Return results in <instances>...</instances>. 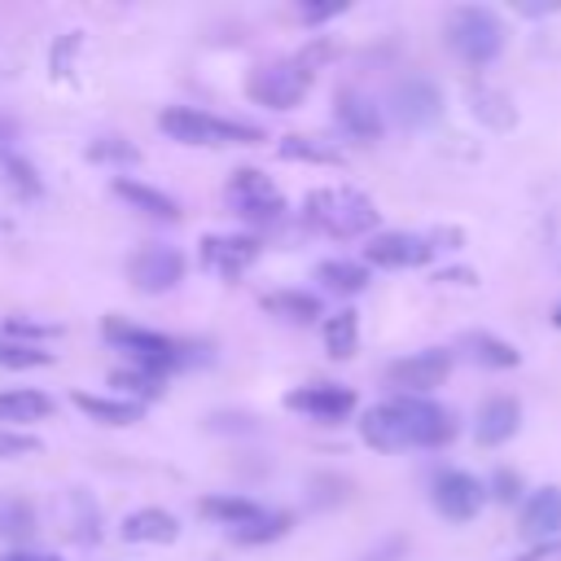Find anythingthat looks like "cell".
<instances>
[{
    "instance_id": "1",
    "label": "cell",
    "mask_w": 561,
    "mask_h": 561,
    "mask_svg": "<svg viewBox=\"0 0 561 561\" xmlns=\"http://www.w3.org/2000/svg\"><path fill=\"white\" fill-rule=\"evenodd\" d=\"M359 434L377 451H403V447H443L456 434V421L447 408L421 394H394L386 403H373L359 421Z\"/></svg>"
},
{
    "instance_id": "2",
    "label": "cell",
    "mask_w": 561,
    "mask_h": 561,
    "mask_svg": "<svg viewBox=\"0 0 561 561\" xmlns=\"http://www.w3.org/2000/svg\"><path fill=\"white\" fill-rule=\"evenodd\" d=\"M302 219L329 237H368L377 228V206L359 188H316L302 202Z\"/></svg>"
},
{
    "instance_id": "3",
    "label": "cell",
    "mask_w": 561,
    "mask_h": 561,
    "mask_svg": "<svg viewBox=\"0 0 561 561\" xmlns=\"http://www.w3.org/2000/svg\"><path fill=\"white\" fill-rule=\"evenodd\" d=\"M158 127L180 140V145H254L263 131L237 118H219L206 110H188V105H171L158 114Z\"/></svg>"
},
{
    "instance_id": "4",
    "label": "cell",
    "mask_w": 561,
    "mask_h": 561,
    "mask_svg": "<svg viewBox=\"0 0 561 561\" xmlns=\"http://www.w3.org/2000/svg\"><path fill=\"white\" fill-rule=\"evenodd\" d=\"M447 44H451V53L460 61L486 66V61H495L504 53V22L482 4H465V9H456L447 18Z\"/></svg>"
},
{
    "instance_id": "5",
    "label": "cell",
    "mask_w": 561,
    "mask_h": 561,
    "mask_svg": "<svg viewBox=\"0 0 561 561\" xmlns=\"http://www.w3.org/2000/svg\"><path fill=\"white\" fill-rule=\"evenodd\" d=\"M101 333H105L118 351H131V355H136V364H140L145 373H153V377H162V373H171V368L188 364V346H184V342H175V337H167V333H153V329H140V324H127V320H105V324H101Z\"/></svg>"
},
{
    "instance_id": "6",
    "label": "cell",
    "mask_w": 561,
    "mask_h": 561,
    "mask_svg": "<svg viewBox=\"0 0 561 561\" xmlns=\"http://www.w3.org/2000/svg\"><path fill=\"white\" fill-rule=\"evenodd\" d=\"M311 88V70L307 61H272V66H259L250 79H245V92L250 101L267 105V110H294Z\"/></svg>"
},
{
    "instance_id": "7",
    "label": "cell",
    "mask_w": 561,
    "mask_h": 561,
    "mask_svg": "<svg viewBox=\"0 0 561 561\" xmlns=\"http://www.w3.org/2000/svg\"><path fill=\"white\" fill-rule=\"evenodd\" d=\"M224 197H228V206H232L241 219H250V224H272V219H280V210H285V197L276 193V184H272L259 167L232 171Z\"/></svg>"
},
{
    "instance_id": "8",
    "label": "cell",
    "mask_w": 561,
    "mask_h": 561,
    "mask_svg": "<svg viewBox=\"0 0 561 561\" xmlns=\"http://www.w3.org/2000/svg\"><path fill=\"white\" fill-rule=\"evenodd\" d=\"M184 254L175 250V245H145V250H136L131 259H127V276H131V285L136 289H145V294H167V289H175L180 280H184Z\"/></svg>"
},
{
    "instance_id": "9",
    "label": "cell",
    "mask_w": 561,
    "mask_h": 561,
    "mask_svg": "<svg viewBox=\"0 0 561 561\" xmlns=\"http://www.w3.org/2000/svg\"><path fill=\"white\" fill-rule=\"evenodd\" d=\"M447 373H451V351L430 346V351H416V355L394 359V364L386 368V381H390V386H399L403 394H421V399H425V390L443 386V381H447Z\"/></svg>"
},
{
    "instance_id": "10",
    "label": "cell",
    "mask_w": 561,
    "mask_h": 561,
    "mask_svg": "<svg viewBox=\"0 0 561 561\" xmlns=\"http://www.w3.org/2000/svg\"><path fill=\"white\" fill-rule=\"evenodd\" d=\"M430 500L447 522H469V517H478V508L486 500V486L465 469H443L430 486Z\"/></svg>"
},
{
    "instance_id": "11",
    "label": "cell",
    "mask_w": 561,
    "mask_h": 561,
    "mask_svg": "<svg viewBox=\"0 0 561 561\" xmlns=\"http://www.w3.org/2000/svg\"><path fill=\"white\" fill-rule=\"evenodd\" d=\"M390 114L403 123V127H430L438 114H443V92L430 83V79H421V75H408V79H399L394 88H390Z\"/></svg>"
},
{
    "instance_id": "12",
    "label": "cell",
    "mask_w": 561,
    "mask_h": 561,
    "mask_svg": "<svg viewBox=\"0 0 561 561\" xmlns=\"http://www.w3.org/2000/svg\"><path fill=\"white\" fill-rule=\"evenodd\" d=\"M285 408H289V412H302V416H311V421H342V416H351V408H355V390H351V386H337V381H316V386L289 390Z\"/></svg>"
},
{
    "instance_id": "13",
    "label": "cell",
    "mask_w": 561,
    "mask_h": 561,
    "mask_svg": "<svg viewBox=\"0 0 561 561\" xmlns=\"http://www.w3.org/2000/svg\"><path fill=\"white\" fill-rule=\"evenodd\" d=\"M430 254H434L430 237H416V232H381L364 245V259L373 267H421L430 263Z\"/></svg>"
},
{
    "instance_id": "14",
    "label": "cell",
    "mask_w": 561,
    "mask_h": 561,
    "mask_svg": "<svg viewBox=\"0 0 561 561\" xmlns=\"http://www.w3.org/2000/svg\"><path fill=\"white\" fill-rule=\"evenodd\" d=\"M259 259V241L245 232H219V237H202V263L219 276H241L250 263Z\"/></svg>"
},
{
    "instance_id": "15",
    "label": "cell",
    "mask_w": 561,
    "mask_h": 561,
    "mask_svg": "<svg viewBox=\"0 0 561 561\" xmlns=\"http://www.w3.org/2000/svg\"><path fill=\"white\" fill-rule=\"evenodd\" d=\"M517 425H522V403H517L513 394H495V399H486V403L478 408V416H473V438H478L482 447H500V443H508V438L517 434Z\"/></svg>"
},
{
    "instance_id": "16",
    "label": "cell",
    "mask_w": 561,
    "mask_h": 561,
    "mask_svg": "<svg viewBox=\"0 0 561 561\" xmlns=\"http://www.w3.org/2000/svg\"><path fill=\"white\" fill-rule=\"evenodd\" d=\"M517 530H522L530 543L552 539V535L561 530V486H543V491H535V495L526 500V508H522Z\"/></svg>"
},
{
    "instance_id": "17",
    "label": "cell",
    "mask_w": 561,
    "mask_h": 561,
    "mask_svg": "<svg viewBox=\"0 0 561 561\" xmlns=\"http://www.w3.org/2000/svg\"><path fill=\"white\" fill-rule=\"evenodd\" d=\"M114 193H118L131 210H140V215H149V219H158V224H175V219L184 215L171 193H162V188H153V184H140V180H114Z\"/></svg>"
},
{
    "instance_id": "18",
    "label": "cell",
    "mask_w": 561,
    "mask_h": 561,
    "mask_svg": "<svg viewBox=\"0 0 561 561\" xmlns=\"http://www.w3.org/2000/svg\"><path fill=\"white\" fill-rule=\"evenodd\" d=\"M118 535L127 543H175L180 539V522L167 508H136L123 517Z\"/></svg>"
},
{
    "instance_id": "19",
    "label": "cell",
    "mask_w": 561,
    "mask_h": 561,
    "mask_svg": "<svg viewBox=\"0 0 561 561\" xmlns=\"http://www.w3.org/2000/svg\"><path fill=\"white\" fill-rule=\"evenodd\" d=\"M337 127L351 140H377L381 136V110L359 92H337Z\"/></svg>"
},
{
    "instance_id": "20",
    "label": "cell",
    "mask_w": 561,
    "mask_h": 561,
    "mask_svg": "<svg viewBox=\"0 0 561 561\" xmlns=\"http://www.w3.org/2000/svg\"><path fill=\"white\" fill-rule=\"evenodd\" d=\"M75 408L88 412L101 425H136L145 416V408L136 399H105V394H88V390L75 394Z\"/></svg>"
},
{
    "instance_id": "21",
    "label": "cell",
    "mask_w": 561,
    "mask_h": 561,
    "mask_svg": "<svg viewBox=\"0 0 561 561\" xmlns=\"http://www.w3.org/2000/svg\"><path fill=\"white\" fill-rule=\"evenodd\" d=\"M469 110H473V118H482L486 127H495V131H504V127H513L517 123V110H513V101L500 92V88H486V83H473L469 92Z\"/></svg>"
},
{
    "instance_id": "22",
    "label": "cell",
    "mask_w": 561,
    "mask_h": 561,
    "mask_svg": "<svg viewBox=\"0 0 561 561\" xmlns=\"http://www.w3.org/2000/svg\"><path fill=\"white\" fill-rule=\"evenodd\" d=\"M44 416H53V399L44 390H0V421L26 425V421H44Z\"/></svg>"
},
{
    "instance_id": "23",
    "label": "cell",
    "mask_w": 561,
    "mask_h": 561,
    "mask_svg": "<svg viewBox=\"0 0 561 561\" xmlns=\"http://www.w3.org/2000/svg\"><path fill=\"white\" fill-rule=\"evenodd\" d=\"M465 351H469V359L473 364H482V368H517V346L513 342H504V337H495V333H465V342H460Z\"/></svg>"
},
{
    "instance_id": "24",
    "label": "cell",
    "mask_w": 561,
    "mask_h": 561,
    "mask_svg": "<svg viewBox=\"0 0 561 561\" xmlns=\"http://www.w3.org/2000/svg\"><path fill=\"white\" fill-rule=\"evenodd\" d=\"M263 311L285 316V320H294V324H311L324 307H320L316 294H302V289H272V294H263Z\"/></svg>"
},
{
    "instance_id": "25",
    "label": "cell",
    "mask_w": 561,
    "mask_h": 561,
    "mask_svg": "<svg viewBox=\"0 0 561 561\" xmlns=\"http://www.w3.org/2000/svg\"><path fill=\"white\" fill-rule=\"evenodd\" d=\"M359 346V316L355 311H333L324 320V351L333 359H351Z\"/></svg>"
},
{
    "instance_id": "26",
    "label": "cell",
    "mask_w": 561,
    "mask_h": 561,
    "mask_svg": "<svg viewBox=\"0 0 561 561\" xmlns=\"http://www.w3.org/2000/svg\"><path fill=\"white\" fill-rule=\"evenodd\" d=\"M197 513H202V517H219L224 526L237 530V526H245L250 517H259L263 508H259L254 500H245V495H206V500L197 504Z\"/></svg>"
},
{
    "instance_id": "27",
    "label": "cell",
    "mask_w": 561,
    "mask_h": 561,
    "mask_svg": "<svg viewBox=\"0 0 561 561\" xmlns=\"http://www.w3.org/2000/svg\"><path fill=\"white\" fill-rule=\"evenodd\" d=\"M35 535V508L22 495H0V539H31Z\"/></svg>"
},
{
    "instance_id": "28",
    "label": "cell",
    "mask_w": 561,
    "mask_h": 561,
    "mask_svg": "<svg viewBox=\"0 0 561 561\" xmlns=\"http://www.w3.org/2000/svg\"><path fill=\"white\" fill-rule=\"evenodd\" d=\"M316 276L333 289V294H359L368 285V267L364 263H351V259H324L316 267Z\"/></svg>"
},
{
    "instance_id": "29",
    "label": "cell",
    "mask_w": 561,
    "mask_h": 561,
    "mask_svg": "<svg viewBox=\"0 0 561 561\" xmlns=\"http://www.w3.org/2000/svg\"><path fill=\"white\" fill-rule=\"evenodd\" d=\"M289 530V513H259V517H250L245 526H237L232 530V539L237 543H272V539H280Z\"/></svg>"
},
{
    "instance_id": "30",
    "label": "cell",
    "mask_w": 561,
    "mask_h": 561,
    "mask_svg": "<svg viewBox=\"0 0 561 561\" xmlns=\"http://www.w3.org/2000/svg\"><path fill=\"white\" fill-rule=\"evenodd\" d=\"M280 158H298V162H324V167L342 162V153H337V149H329V145L311 140V136H285V140H280Z\"/></svg>"
},
{
    "instance_id": "31",
    "label": "cell",
    "mask_w": 561,
    "mask_h": 561,
    "mask_svg": "<svg viewBox=\"0 0 561 561\" xmlns=\"http://www.w3.org/2000/svg\"><path fill=\"white\" fill-rule=\"evenodd\" d=\"M0 167H4V175H9V184L22 193V197H39V171L26 162V158H18V153H0Z\"/></svg>"
},
{
    "instance_id": "32",
    "label": "cell",
    "mask_w": 561,
    "mask_h": 561,
    "mask_svg": "<svg viewBox=\"0 0 561 561\" xmlns=\"http://www.w3.org/2000/svg\"><path fill=\"white\" fill-rule=\"evenodd\" d=\"M88 158H92V162H136V158H140V149H136V145H127L123 136H101V140H92V145H88Z\"/></svg>"
},
{
    "instance_id": "33",
    "label": "cell",
    "mask_w": 561,
    "mask_h": 561,
    "mask_svg": "<svg viewBox=\"0 0 561 561\" xmlns=\"http://www.w3.org/2000/svg\"><path fill=\"white\" fill-rule=\"evenodd\" d=\"M53 355L39 351V346H22V342H0V364L4 368H35V364H48Z\"/></svg>"
},
{
    "instance_id": "34",
    "label": "cell",
    "mask_w": 561,
    "mask_h": 561,
    "mask_svg": "<svg viewBox=\"0 0 561 561\" xmlns=\"http://www.w3.org/2000/svg\"><path fill=\"white\" fill-rule=\"evenodd\" d=\"M31 451H39V438L35 434L0 430V460H18V456H31Z\"/></svg>"
},
{
    "instance_id": "35",
    "label": "cell",
    "mask_w": 561,
    "mask_h": 561,
    "mask_svg": "<svg viewBox=\"0 0 561 561\" xmlns=\"http://www.w3.org/2000/svg\"><path fill=\"white\" fill-rule=\"evenodd\" d=\"M491 500H495V504H517V500H522V478H517L513 469H495V478H491Z\"/></svg>"
},
{
    "instance_id": "36",
    "label": "cell",
    "mask_w": 561,
    "mask_h": 561,
    "mask_svg": "<svg viewBox=\"0 0 561 561\" xmlns=\"http://www.w3.org/2000/svg\"><path fill=\"white\" fill-rule=\"evenodd\" d=\"M403 552H408V539H403V535H390L386 543H377V548H373V552H364L359 561H399Z\"/></svg>"
},
{
    "instance_id": "37",
    "label": "cell",
    "mask_w": 561,
    "mask_h": 561,
    "mask_svg": "<svg viewBox=\"0 0 561 561\" xmlns=\"http://www.w3.org/2000/svg\"><path fill=\"white\" fill-rule=\"evenodd\" d=\"M342 9H346L342 0H333V4H302V9H298V18H302L307 26H316V22H329V18H337Z\"/></svg>"
},
{
    "instance_id": "38",
    "label": "cell",
    "mask_w": 561,
    "mask_h": 561,
    "mask_svg": "<svg viewBox=\"0 0 561 561\" xmlns=\"http://www.w3.org/2000/svg\"><path fill=\"white\" fill-rule=\"evenodd\" d=\"M9 333H22V337H53L57 324H31V320H9Z\"/></svg>"
},
{
    "instance_id": "39",
    "label": "cell",
    "mask_w": 561,
    "mask_h": 561,
    "mask_svg": "<svg viewBox=\"0 0 561 561\" xmlns=\"http://www.w3.org/2000/svg\"><path fill=\"white\" fill-rule=\"evenodd\" d=\"M0 561H61L57 552H35V548H13V552H4Z\"/></svg>"
},
{
    "instance_id": "40",
    "label": "cell",
    "mask_w": 561,
    "mask_h": 561,
    "mask_svg": "<svg viewBox=\"0 0 561 561\" xmlns=\"http://www.w3.org/2000/svg\"><path fill=\"white\" fill-rule=\"evenodd\" d=\"M13 136H18V123H13L9 114H0V149H4V145H9Z\"/></svg>"
},
{
    "instance_id": "41",
    "label": "cell",
    "mask_w": 561,
    "mask_h": 561,
    "mask_svg": "<svg viewBox=\"0 0 561 561\" xmlns=\"http://www.w3.org/2000/svg\"><path fill=\"white\" fill-rule=\"evenodd\" d=\"M552 324H557V329H561V302H557V307H552Z\"/></svg>"
}]
</instances>
